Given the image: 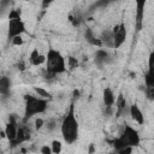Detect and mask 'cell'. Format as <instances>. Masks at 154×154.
<instances>
[{"instance_id": "83f0119b", "label": "cell", "mask_w": 154, "mask_h": 154, "mask_svg": "<svg viewBox=\"0 0 154 154\" xmlns=\"http://www.w3.org/2000/svg\"><path fill=\"white\" fill-rule=\"evenodd\" d=\"M18 69H19L20 71H23V70L25 69V67H24V64H23V63H20V64H18Z\"/></svg>"}, {"instance_id": "cb8c5ba5", "label": "cell", "mask_w": 154, "mask_h": 154, "mask_svg": "<svg viewBox=\"0 0 154 154\" xmlns=\"http://www.w3.org/2000/svg\"><path fill=\"white\" fill-rule=\"evenodd\" d=\"M154 89H153V87H147V89H146V93H147V96L149 97V99H153V91Z\"/></svg>"}, {"instance_id": "9c48e42d", "label": "cell", "mask_w": 154, "mask_h": 154, "mask_svg": "<svg viewBox=\"0 0 154 154\" xmlns=\"http://www.w3.org/2000/svg\"><path fill=\"white\" fill-rule=\"evenodd\" d=\"M130 116H131V118H132L137 124L142 125V124L144 123V116H143L142 111L140 109V107H138L136 103H134V105L130 106Z\"/></svg>"}, {"instance_id": "7c38bea8", "label": "cell", "mask_w": 154, "mask_h": 154, "mask_svg": "<svg viewBox=\"0 0 154 154\" xmlns=\"http://www.w3.org/2000/svg\"><path fill=\"white\" fill-rule=\"evenodd\" d=\"M11 82L8 77H0V94L1 95H7L10 91Z\"/></svg>"}, {"instance_id": "d6986e66", "label": "cell", "mask_w": 154, "mask_h": 154, "mask_svg": "<svg viewBox=\"0 0 154 154\" xmlns=\"http://www.w3.org/2000/svg\"><path fill=\"white\" fill-rule=\"evenodd\" d=\"M107 57H108V54H107L106 51L99 49V51L96 52V60H97V61H103V60H106Z\"/></svg>"}, {"instance_id": "6da1fadb", "label": "cell", "mask_w": 154, "mask_h": 154, "mask_svg": "<svg viewBox=\"0 0 154 154\" xmlns=\"http://www.w3.org/2000/svg\"><path fill=\"white\" fill-rule=\"evenodd\" d=\"M61 136L64 141L69 144L73 143L78 137V123L75 116V106L71 105L67 113L65 114L63 122H61Z\"/></svg>"}, {"instance_id": "7a4b0ae2", "label": "cell", "mask_w": 154, "mask_h": 154, "mask_svg": "<svg viewBox=\"0 0 154 154\" xmlns=\"http://www.w3.org/2000/svg\"><path fill=\"white\" fill-rule=\"evenodd\" d=\"M46 70L53 73H61L66 70V63L63 55L54 49H49L46 55Z\"/></svg>"}, {"instance_id": "52a82bcc", "label": "cell", "mask_w": 154, "mask_h": 154, "mask_svg": "<svg viewBox=\"0 0 154 154\" xmlns=\"http://www.w3.org/2000/svg\"><path fill=\"white\" fill-rule=\"evenodd\" d=\"M147 0H136V29L141 30L142 29V22H143V16H144V6H146Z\"/></svg>"}, {"instance_id": "44dd1931", "label": "cell", "mask_w": 154, "mask_h": 154, "mask_svg": "<svg viewBox=\"0 0 154 154\" xmlns=\"http://www.w3.org/2000/svg\"><path fill=\"white\" fill-rule=\"evenodd\" d=\"M11 41H12V45H14V46H20V45L23 43L22 35H17V36L12 37V38H11Z\"/></svg>"}, {"instance_id": "7402d4cb", "label": "cell", "mask_w": 154, "mask_h": 154, "mask_svg": "<svg viewBox=\"0 0 154 154\" xmlns=\"http://www.w3.org/2000/svg\"><path fill=\"white\" fill-rule=\"evenodd\" d=\"M19 17H20V12L17 10H12L8 13V19H14V18H19Z\"/></svg>"}, {"instance_id": "ffe728a7", "label": "cell", "mask_w": 154, "mask_h": 154, "mask_svg": "<svg viewBox=\"0 0 154 154\" xmlns=\"http://www.w3.org/2000/svg\"><path fill=\"white\" fill-rule=\"evenodd\" d=\"M51 149H52L53 153H57V154L60 153V152H61V143H60L59 141H53V142H52V148H51Z\"/></svg>"}, {"instance_id": "277c9868", "label": "cell", "mask_w": 154, "mask_h": 154, "mask_svg": "<svg viewBox=\"0 0 154 154\" xmlns=\"http://www.w3.org/2000/svg\"><path fill=\"white\" fill-rule=\"evenodd\" d=\"M120 140L126 144V146H130V147H135L140 143V135L138 132L132 129L130 125H126L124 128V131L123 134L120 135Z\"/></svg>"}, {"instance_id": "5bb4252c", "label": "cell", "mask_w": 154, "mask_h": 154, "mask_svg": "<svg viewBox=\"0 0 154 154\" xmlns=\"http://www.w3.org/2000/svg\"><path fill=\"white\" fill-rule=\"evenodd\" d=\"M144 82H146L147 87H153L154 85V77H153V72H152V61H149V71L144 76Z\"/></svg>"}, {"instance_id": "4316f807", "label": "cell", "mask_w": 154, "mask_h": 154, "mask_svg": "<svg viewBox=\"0 0 154 154\" xmlns=\"http://www.w3.org/2000/svg\"><path fill=\"white\" fill-rule=\"evenodd\" d=\"M47 128H48V130L54 129V128H55V122H49V123L47 124Z\"/></svg>"}, {"instance_id": "3957f363", "label": "cell", "mask_w": 154, "mask_h": 154, "mask_svg": "<svg viewBox=\"0 0 154 154\" xmlns=\"http://www.w3.org/2000/svg\"><path fill=\"white\" fill-rule=\"evenodd\" d=\"M25 117L30 118L35 114L42 113L47 108V101L42 97H35L32 95H25Z\"/></svg>"}, {"instance_id": "30bf717a", "label": "cell", "mask_w": 154, "mask_h": 154, "mask_svg": "<svg viewBox=\"0 0 154 154\" xmlns=\"http://www.w3.org/2000/svg\"><path fill=\"white\" fill-rule=\"evenodd\" d=\"M102 97H103V103L107 108H111L113 105H114V101H116V97H114V94L112 91L111 88H106L103 90V94H102Z\"/></svg>"}, {"instance_id": "4fadbf2b", "label": "cell", "mask_w": 154, "mask_h": 154, "mask_svg": "<svg viewBox=\"0 0 154 154\" xmlns=\"http://www.w3.org/2000/svg\"><path fill=\"white\" fill-rule=\"evenodd\" d=\"M85 38H87V41H88L90 45H93V46H97V47H101V46H102L101 40H100V38H95L89 29L85 31Z\"/></svg>"}, {"instance_id": "e0dca14e", "label": "cell", "mask_w": 154, "mask_h": 154, "mask_svg": "<svg viewBox=\"0 0 154 154\" xmlns=\"http://www.w3.org/2000/svg\"><path fill=\"white\" fill-rule=\"evenodd\" d=\"M43 63H46V57L42 55V54H38L34 60L30 61V64L34 65V66H40V65H42Z\"/></svg>"}, {"instance_id": "2e32d148", "label": "cell", "mask_w": 154, "mask_h": 154, "mask_svg": "<svg viewBox=\"0 0 154 154\" xmlns=\"http://www.w3.org/2000/svg\"><path fill=\"white\" fill-rule=\"evenodd\" d=\"M34 90H35V93L38 95V96H41L42 99H49L51 97V93H48L47 90H45L43 88H37V87H35L34 88Z\"/></svg>"}, {"instance_id": "ac0fdd59", "label": "cell", "mask_w": 154, "mask_h": 154, "mask_svg": "<svg viewBox=\"0 0 154 154\" xmlns=\"http://www.w3.org/2000/svg\"><path fill=\"white\" fill-rule=\"evenodd\" d=\"M77 66H78V60L73 57H69L67 58V67L70 70H75Z\"/></svg>"}, {"instance_id": "f546056e", "label": "cell", "mask_w": 154, "mask_h": 154, "mask_svg": "<svg viewBox=\"0 0 154 154\" xmlns=\"http://www.w3.org/2000/svg\"><path fill=\"white\" fill-rule=\"evenodd\" d=\"M0 77H1V76H0Z\"/></svg>"}, {"instance_id": "f1b7e54d", "label": "cell", "mask_w": 154, "mask_h": 154, "mask_svg": "<svg viewBox=\"0 0 154 154\" xmlns=\"http://www.w3.org/2000/svg\"><path fill=\"white\" fill-rule=\"evenodd\" d=\"M89 152H94V147H93V146H90V149H89Z\"/></svg>"}, {"instance_id": "603a6c76", "label": "cell", "mask_w": 154, "mask_h": 154, "mask_svg": "<svg viewBox=\"0 0 154 154\" xmlns=\"http://www.w3.org/2000/svg\"><path fill=\"white\" fill-rule=\"evenodd\" d=\"M43 124H45V122H43L42 118H36L35 119V128L36 129H41L43 126Z\"/></svg>"}, {"instance_id": "8fae6325", "label": "cell", "mask_w": 154, "mask_h": 154, "mask_svg": "<svg viewBox=\"0 0 154 154\" xmlns=\"http://www.w3.org/2000/svg\"><path fill=\"white\" fill-rule=\"evenodd\" d=\"M101 43L107 47H113V32L112 30H105L101 34Z\"/></svg>"}, {"instance_id": "8992f818", "label": "cell", "mask_w": 154, "mask_h": 154, "mask_svg": "<svg viewBox=\"0 0 154 154\" xmlns=\"http://www.w3.org/2000/svg\"><path fill=\"white\" fill-rule=\"evenodd\" d=\"M24 31H25V25H24L23 20L20 19V17L10 19V22H8V38L10 40L17 35H22Z\"/></svg>"}, {"instance_id": "5b68a950", "label": "cell", "mask_w": 154, "mask_h": 154, "mask_svg": "<svg viewBox=\"0 0 154 154\" xmlns=\"http://www.w3.org/2000/svg\"><path fill=\"white\" fill-rule=\"evenodd\" d=\"M113 32V47L114 48H119L126 40V29H125V24L120 23L118 25H116L112 29Z\"/></svg>"}, {"instance_id": "484cf974", "label": "cell", "mask_w": 154, "mask_h": 154, "mask_svg": "<svg viewBox=\"0 0 154 154\" xmlns=\"http://www.w3.org/2000/svg\"><path fill=\"white\" fill-rule=\"evenodd\" d=\"M52 152V149L48 147V146H43L42 148H41V153H43V154H49Z\"/></svg>"}, {"instance_id": "d4e9b609", "label": "cell", "mask_w": 154, "mask_h": 154, "mask_svg": "<svg viewBox=\"0 0 154 154\" xmlns=\"http://www.w3.org/2000/svg\"><path fill=\"white\" fill-rule=\"evenodd\" d=\"M53 1H54V0H42V8H43V10L47 8Z\"/></svg>"}, {"instance_id": "ba28073f", "label": "cell", "mask_w": 154, "mask_h": 154, "mask_svg": "<svg viewBox=\"0 0 154 154\" xmlns=\"http://www.w3.org/2000/svg\"><path fill=\"white\" fill-rule=\"evenodd\" d=\"M17 129H18V128H17V124H16L13 117H11V118H10V123H7L6 126H5V135H6V137L8 138V141H12V140L16 138Z\"/></svg>"}, {"instance_id": "9a60e30c", "label": "cell", "mask_w": 154, "mask_h": 154, "mask_svg": "<svg viewBox=\"0 0 154 154\" xmlns=\"http://www.w3.org/2000/svg\"><path fill=\"white\" fill-rule=\"evenodd\" d=\"M114 102H116V106H117V109H118V114H120V113L125 109L126 101H125V99L123 97V95H119L118 99H117Z\"/></svg>"}]
</instances>
